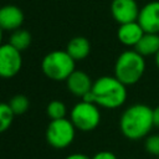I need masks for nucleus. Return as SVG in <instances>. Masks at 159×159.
<instances>
[{
	"label": "nucleus",
	"instance_id": "f257e3e1",
	"mask_svg": "<svg viewBox=\"0 0 159 159\" xmlns=\"http://www.w3.org/2000/svg\"><path fill=\"white\" fill-rule=\"evenodd\" d=\"M82 99L93 102L98 107L116 109L127 99V86L116 76H102L93 82L92 89Z\"/></svg>",
	"mask_w": 159,
	"mask_h": 159
},
{
	"label": "nucleus",
	"instance_id": "f03ea898",
	"mask_svg": "<svg viewBox=\"0 0 159 159\" xmlns=\"http://www.w3.org/2000/svg\"><path fill=\"white\" fill-rule=\"evenodd\" d=\"M153 127V109L143 103H137L128 107L122 113L119 119L122 134L130 140H138L147 137Z\"/></svg>",
	"mask_w": 159,
	"mask_h": 159
},
{
	"label": "nucleus",
	"instance_id": "7ed1b4c3",
	"mask_svg": "<svg viewBox=\"0 0 159 159\" xmlns=\"http://www.w3.org/2000/svg\"><path fill=\"white\" fill-rule=\"evenodd\" d=\"M145 60L135 50L123 51L114 65V76L125 86L135 84L144 75Z\"/></svg>",
	"mask_w": 159,
	"mask_h": 159
},
{
	"label": "nucleus",
	"instance_id": "20e7f679",
	"mask_svg": "<svg viewBox=\"0 0 159 159\" xmlns=\"http://www.w3.org/2000/svg\"><path fill=\"white\" fill-rule=\"evenodd\" d=\"M75 62L66 50H55L45 55L41 62V70L50 80L66 81L75 71Z\"/></svg>",
	"mask_w": 159,
	"mask_h": 159
},
{
	"label": "nucleus",
	"instance_id": "39448f33",
	"mask_svg": "<svg viewBox=\"0 0 159 159\" xmlns=\"http://www.w3.org/2000/svg\"><path fill=\"white\" fill-rule=\"evenodd\" d=\"M76 135V127L71 122V119L60 118V119H51L48 123L45 137L46 142L56 149H65L70 147Z\"/></svg>",
	"mask_w": 159,
	"mask_h": 159
},
{
	"label": "nucleus",
	"instance_id": "423d86ee",
	"mask_svg": "<svg viewBox=\"0 0 159 159\" xmlns=\"http://www.w3.org/2000/svg\"><path fill=\"white\" fill-rule=\"evenodd\" d=\"M70 119L75 124L76 129L89 132L98 127L101 122V112L96 103L82 99L71 109Z\"/></svg>",
	"mask_w": 159,
	"mask_h": 159
},
{
	"label": "nucleus",
	"instance_id": "0eeeda50",
	"mask_svg": "<svg viewBox=\"0 0 159 159\" xmlns=\"http://www.w3.org/2000/svg\"><path fill=\"white\" fill-rule=\"evenodd\" d=\"M22 67L21 51L7 43L0 45V77L12 78Z\"/></svg>",
	"mask_w": 159,
	"mask_h": 159
},
{
	"label": "nucleus",
	"instance_id": "6e6552de",
	"mask_svg": "<svg viewBox=\"0 0 159 159\" xmlns=\"http://www.w3.org/2000/svg\"><path fill=\"white\" fill-rule=\"evenodd\" d=\"M111 14L119 25L127 24L137 21L139 7L135 0H113L111 4Z\"/></svg>",
	"mask_w": 159,
	"mask_h": 159
},
{
	"label": "nucleus",
	"instance_id": "1a4fd4ad",
	"mask_svg": "<svg viewBox=\"0 0 159 159\" xmlns=\"http://www.w3.org/2000/svg\"><path fill=\"white\" fill-rule=\"evenodd\" d=\"M137 21L144 32L159 34V1H150L140 10Z\"/></svg>",
	"mask_w": 159,
	"mask_h": 159
},
{
	"label": "nucleus",
	"instance_id": "9d476101",
	"mask_svg": "<svg viewBox=\"0 0 159 159\" xmlns=\"http://www.w3.org/2000/svg\"><path fill=\"white\" fill-rule=\"evenodd\" d=\"M24 20V12L19 6L7 4L0 7V27L2 31H14L20 29Z\"/></svg>",
	"mask_w": 159,
	"mask_h": 159
},
{
	"label": "nucleus",
	"instance_id": "9b49d317",
	"mask_svg": "<svg viewBox=\"0 0 159 159\" xmlns=\"http://www.w3.org/2000/svg\"><path fill=\"white\" fill-rule=\"evenodd\" d=\"M93 82L91 77L81 70H75L66 80V87L67 89L76 97L83 98L91 89H92Z\"/></svg>",
	"mask_w": 159,
	"mask_h": 159
},
{
	"label": "nucleus",
	"instance_id": "f8f14e48",
	"mask_svg": "<svg viewBox=\"0 0 159 159\" xmlns=\"http://www.w3.org/2000/svg\"><path fill=\"white\" fill-rule=\"evenodd\" d=\"M143 35H144V30L142 29L138 21L120 24L117 31L119 42L128 47H134Z\"/></svg>",
	"mask_w": 159,
	"mask_h": 159
},
{
	"label": "nucleus",
	"instance_id": "ddd939ff",
	"mask_svg": "<svg viewBox=\"0 0 159 159\" xmlns=\"http://www.w3.org/2000/svg\"><path fill=\"white\" fill-rule=\"evenodd\" d=\"M66 51L75 61L84 60L91 52V42L83 36H76L68 41Z\"/></svg>",
	"mask_w": 159,
	"mask_h": 159
},
{
	"label": "nucleus",
	"instance_id": "4468645a",
	"mask_svg": "<svg viewBox=\"0 0 159 159\" xmlns=\"http://www.w3.org/2000/svg\"><path fill=\"white\" fill-rule=\"evenodd\" d=\"M134 50L139 52L142 56H155L159 51V35L152 32H144L138 43L134 46Z\"/></svg>",
	"mask_w": 159,
	"mask_h": 159
},
{
	"label": "nucleus",
	"instance_id": "2eb2a0df",
	"mask_svg": "<svg viewBox=\"0 0 159 159\" xmlns=\"http://www.w3.org/2000/svg\"><path fill=\"white\" fill-rule=\"evenodd\" d=\"M31 40H32L31 34L27 30L20 27L17 30L11 31V35L9 37V43L15 48H17L19 51H24L31 45Z\"/></svg>",
	"mask_w": 159,
	"mask_h": 159
},
{
	"label": "nucleus",
	"instance_id": "dca6fc26",
	"mask_svg": "<svg viewBox=\"0 0 159 159\" xmlns=\"http://www.w3.org/2000/svg\"><path fill=\"white\" fill-rule=\"evenodd\" d=\"M9 106L12 109L15 116L25 114L30 108V101L25 94H15L10 101Z\"/></svg>",
	"mask_w": 159,
	"mask_h": 159
},
{
	"label": "nucleus",
	"instance_id": "f3484780",
	"mask_svg": "<svg viewBox=\"0 0 159 159\" xmlns=\"http://www.w3.org/2000/svg\"><path fill=\"white\" fill-rule=\"evenodd\" d=\"M46 114L51 119L65 118L66 114H67L66 104L62 101H60V99H53V101L48 102V104L46 107Z\"/></svg>",
	"mask_w": 159,
	"mask_h": 159
},
{
	"label": "nucleus",
	"instance_id": "a211bd4d",
	"mask_svg": "<svg viewBox=\"0 0 159 159\" xmlns=\"http://www.w3.org/2000/svg\"><path fill=\"white\" fill-rule=\"evenodd\" d=\"M14 112L10 108L9 103L0 102V133H4L7 130L14 120Z\"/></svg>",
	"mask_w": 159,
	"mask_h": 159
},
{
	"label": "nucleus",
	"instance_id": "6ab92c4d",
	"mask_svg": "<svg viewBox=\"0 0 159 159\" xmlns=\"http://www.w3.org/2000/svg\"><path fill=\"white\" fill-rule=\"evenodd\" d=\"M145 150L153 155V157H159V134H150L147 135L145 143H144Z\"/></svg>",
	"mask_w": 159,
	"mask_h": 159
},
{
	"label": "nucleus",
	"instance_id": "aec40b11",
	"mask_svg": "<svg viewBox=\"0 0 159 159\" xmlns=\"http://www.w3.org/2000/svg\"><path fill=\"white\" fill-rule=\"evenodd\" d=\"M91 159H118V158H117V155L113 152L101 150V152H97Z\"/></svg>",
	"mask_w": 159,
	"mask_h": 159
},
{
	"label": "nucleus",
	"instance_id": "412c9836",
	"mask_svg": "<svg viewBox=\"0 0 159 159\" xmlns=\"http://www.w3.org/2000/svg\"><path fill=\"white\" fill-rule=\"evenodd\" d=\"M65 159H91L89 157H87L83 153H72L70 155H67Z\"/></svg>",
	"mask_w": 159,
	"mask_h": 159
},
{
	"label": "nucleus",
	"instance_id": "4be33fe9",
	"mask_svg": "<svg viewBox=\"0 0 159 159\" xmlns=\"http://www.w3.org/2000/svg\"><path fill=\"white\" fill-rule=\"evenodd\" d=\"M153 119H154V127L159 128V106L153 109Z\"/></svg>",
	"mask_w": 159,
	"mask_h": 159
},
{
	"label": "nucleus",
	"instance_id": "5701e85b",
	"mask_svg": "<svg viewBox=\"0 0 159 159\" xmlns=\"http://www.w3.org/2000/svg\"><path fill=\"white\" fill-rule=\"evenodd\" d=\"M155 62H157V66L159 67V51H158V53L155 55Z\"/></svg>",
	"mask_w": 159,
	"mask_h": 159
},
{
	"label": "nucleus",
	"instance_id": "b1692460",
	"mask_svg": "<svg viewBox=\"0 0 159 159\" xmlns=\"http://www.w3.org/2000/svg\"><path fill=\"white\" fill-rule=\"evenodd\" d=\"M1 41H2V29L0 27V45H1Z\"/></svg>",
	"mask_w": 159,
	"mask_h": 159
},
{
	"label": "nucleus",
	"instance_id": "393cba45",
	"mask_svg": "<svg viewBox=\"0 0 159 159\" xmlns=\"http://www.w3.org/2000/svg\"><path fill=\"white\" fill-rule=\"evenodd\" d=\"M158 159H159V157H158Z\"/></svg>",
	"mask_w": 159,
	"mask_h": 159
}]
</instances>
